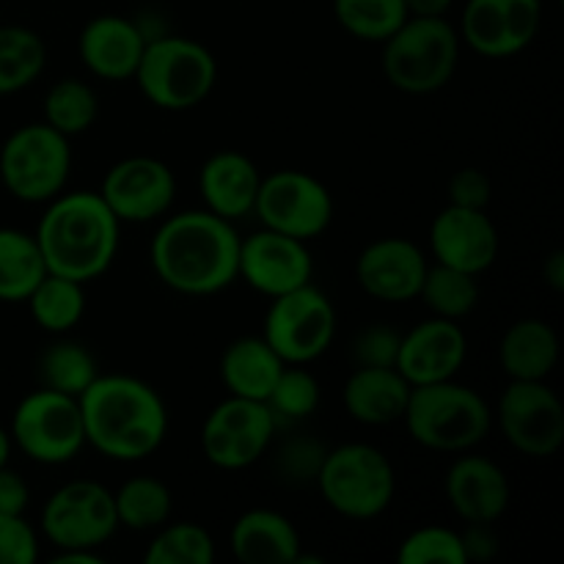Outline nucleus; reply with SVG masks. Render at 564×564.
I'll use <instances>...</instances> for the list:
<instances>
[{
    "label": "nucleus",
    "mask_w": 564,
    "mask_h": 564,
    "mask_svg": "<svg viewBox=\"0 0 564 564\" xmlns=\"http://www.w3.org/2000/svg\"><path fill=\"white\" fill-rule=\"evenodd\" d=\"M149 262L163 286L176 295L209 297L237 281L240 231L209 209H185L160 218Z\"/></svg>",
    "instance_id": "f257e3e1"
},
{
    "label": "nucleus",
    "mask_w": 564,
    "mask_h": 564,
    "mask_svg": "<svg viewBox=\"0 0 564 564\" xmlns=\"http://www.w3.org/2000/svg\"><path fill=\"white\" fill-rule=\"evenodd\" d=\"M86 446L113 463H141L169 438V405L135 375H97L80 394Z\"/></svg>",
    "instance_id": "f03ea898"
},
{
    "label": "nucleus",
    "mask_w": 564,
    "mask_h": 564,
    "mask_svg": "<svg viewBox=\"0 0 564 564\" xmlns=\"http://www.w3.org/2000/svg\"><path fill=\"white\" fill-rule=\"evenodd\" d=\"M33 237L47 273L88 284L113 264L121 224L97 191H64L47 202Z\"/></svg>",
    "instance_id": "7ed1b4c3"
},
{
    "label": "nucleus",
    "mask_w": 564,
    "mask_h": 564,
    "mask_svg": "<svg viewBox=\"0 0 564 564\" xmlns=\"http://www.w3.org/2000/svg\"><path fill=\"white\" fill-rule=\"evenodd\" d=\"M402 422L422 449L460 455L488 438L494 430V408L482 394L452 378L411 386Z\"/></svg>",
    "instance_id": "20e7f679"
},
{
    "label": "nucleus",
    "mask_w": 564,
    "mask_h": 564,
    "mask_svg": "<svg viewBox=\"0 0 564 564\" xmlns=\"http://www.w3.org/2000/svg\"><path fill=\"white\" fill-rule=\"evenodd\" d=\"M460 47V33L446 17H408L383 42L380 66L397 91L427 97L449 86Z\"/></svg>",
    "instance_id": "39448f33"
},
{
    "label": "nucleus",
    "mask_w": 564,
    "mask_h": 564,
    "mask_svg": "<svg viewBox=\"0 0 564 564\" xmlns=\"http://www.w3.org/2000/svg\"><path fill=\"white\" fill-rule=\"evenodd\" d=\"M132 80L147 102L169 113L198 108L218 83V58L207 44L187 36L149 39Z\"/></svg>",
    "instance_id": "423d86ee"
},
{
    "label": "nucleus",
    "mask_w": 564,
    "mask_h": 564,
    "mask_svg": "<svg viewBox=\"0 0 564 564\" xmlns=\"http://www.w3.org/2000/svg\"><path fill=\"white\" fill-rule=\"evenodd\" d=\"M314 482L325 505L350 521H375L389 510L397 494V474L389 455L361 441L325 449Z\"/></svg>",
    "instance_id": "0eeeda50"
},
{
    "label": "nucleus",
    "mask_w": 564,
    "mask_h": 564,
    "mask_svg": "<svg viewBox=\"0 0 564 564\" xmlns=\"http://www.w3.org/2000/svg\"><path fill=\"white\" fill-rule=\"evenodd\" d=\"M72 138L44 121L17 127L0 147V185L22 204H47L66 191Z\"/></svg>",
    "instance_id": "6e6552de"
},
{
    "label": "nucleus",
    "mask_w": 564,
    "mask_h": 564,
    "mask_svg": "<svg viewBox=\"0 0 564 564\" xmlns=\"http://www.w3.org/2000/svg\"><path fill=\"white\" fill-rule=\"evenodd\" d=\"M11 444L39 466H66L86 449L80 402L39 386L11 413Z\"/></svg>",
    "instance_id": "1a4fd4ad"
},
{
    "label": "nucleus",
    "mask_w": 564,
    "mask_h": 564,
    "mask_svg": "<svg viewBox=\"0 0 564 564\" xmlns=\"http://www.w3.org/2000/svg\"><path fill=\"white\" fill-rule=\"evenodd\" d=\"M119 529L113 490L94 479L61 485L44 501L39 532L55 551H99Z\"/></svg>",
    "instance_id": "9d476101"
},
{
    "label": "nucleus",
    "mask_w": 564,
    "mask_h": 564,
    "mask_svg": "<svg viewBox=\"0 0 564 564\" xmlns=\"http://www.w3.org/2000/svg\"><path fill=\"white\" fill-rule=\"evenodd\" d=\"M336 336V308L330 297L314 284H303L297 290L270 297V308L264 314L262 339L279 352L284 364L317 361L330 350Z\"/></svg>",
    "instance_id": "9b49d317"
},
{
    "label": "nucleus",
    "mask_w": 564,
    "mask_h": 564,
    "mask_svg": "<svg viewBox=\"0 0 564 564\" xmlns=\"http://www.w3.org/2000/svg\"><path fill=\"white\" fill-rule=\"evenodd\" d=\"M275 427L279 422L268 402L229 394L204 419L202 455L220 471H246L268 455Z\"/></svg>",
    "instance_id": "f8f14e48"
},
{
    "label": "nucleus",
    "mask_w": 564,
    "mask_h": 564,
    "mask_svg": "<svg viewBox=\"0 0 564 564\" xmlns=\"http://www.w3.org/2000/svg\"><path fill=\"white\" fill-rule=\"evenodd\" d=\"M253 215L264 229L312 242L334 220V196L328 185L301 169H281L262 176Z\"/></svg>",
    "instance_id": "ddd939ff"
},
{
    "label": "nucleus",
    "mask_w": 564,
    "mask_h": 564,
    "mask_svg": "<svg viewBox=\"0 0 564 564\" xmlns=\"http://www.w3.org/2000/svg\"><path fill=\"white\" fill-rule=\"evenodd\" d=\"M494 422L507 444L532 460L554 457L564 444V405L545 380H510Z\"/></svg>",
    "instance_id": "4468645a"
},
{
    "label": "nucleus",
    "mask_w": 564,
    "mask_h": 564,
    "mask_svg": "<svg viewBox=\"0 0 564 564\" xmlns=\"http://www.w3.org/2000/svg\"><path fill=\"white\" fill-rule=\"evenodd\" d=\"M97 193L121 226L152 224L174 207L176 176L160 158L132 154L110 165Z\"/></svg>",
    "instance_id": "2eb2a0df"
},
{
    "label": "nucleus",
    "mask_w": 564,
    "mask_h": 564,
    "mask_svg": "<svg viewBox=\"0 0 564 564\" xmlns=\"http://www.w3.org/2000/svg\"><path fill=\"white\" fill-rule=\"evenodd\" d=\"M540 25V0H468L457 33L482 58H512L538 39Z\"/></svg>",
    "instance_id": "dca6fc26"
},
{
    "label": "nucleus",
    "mask_w": 564,
    "mask_h": 564,
    "mask_svg": "<svg viewBox=\"0 0 564 564\" xmlns=\"http://www.w3.org/2000/svg\"><path fill=\"white\" fill-rule=\"evenodd\" d=\"M312 275L314 259L308 242L264 226L251 237H240L237 281H246L259 295L279 297L297 286L312 284Z\"/></svg>",
    "instance_id": "f3484780"
},
{
    "label": "nucleus",
    "mask_w": 564,
    "mask_h": 564,
    "mask_svg": "<svg viewBox=\"0 0 564 564\" xmlns=\"http://www.w3.org/2000/svg\"><path fill=\"white\" fill-rule=\"evenodd\" d=\"M499 229L485 209L446 204L430 226V251L438 264L482 275L499 259Z\"/></svg>",
    "instance_id": "a211bd4d"
},
{
    "label": "nucleus",
    "mask_w": 564,
    "mask_h": 564,
    "mask_svg": "<svg viewBox=\"0 0 564 564\" xmlns=\"http://www.w3.org/2000/svg\"><path fill=\"white\" fill-rule=\"evenodd\" d=\"M427 253L405 237H380L356 259V284L380 303H408L419 297Z\"/></svg>",
    "instance_id": "6ab92c4d"
},
{
    "label": "nucleus",
    "mask_w": 564,
    "mask_h": 564,
    "mask_svg": "<svg viewBox=\"0 0 564 564\" xmlns=\"http://www.w3.org/2000/svg\"><path fill=\"white\" fill-rule=\"evenodd\" d=\"M468 356V339L460 323L430 317L413 325L400 339L397 369L411 386L441 383L457 378Z\"/></svg>",
    "instance_id": "aec40b11"
},
{
    "label": "nucleus",
    "mask_w": 564,
    "mask_h": 564,
    "mask_svg": "<svg viewBox=\"0 0 564 564\" xmlns=\"http://www.w3.org/2000/svg\"><path fill=\"white\" fill-rule=\"evenodd\" d=\"M444 496L468 527H490L510 507V479L490 457L460 452L446 471Z\"/></svg>",
    "instance_id": "412c9836"
},
{
    "label": "nucleus",
    "mask_w": 564,
    "mask_h": 564,
    "mask_svg": "<svg viewBox=\"0 0 564 564\" xmlns=\"http://www.w3.org/2000/svg\"><path fill=\"white\" fill-rule=\"evenodd\" d=\"M149 36L132 20L121 14H99L83 25L77 36V53L94 77L108 83L132 80L141 64Z\"/></svg>",
    "instance_id": "4be33fe9"
},
{
    "label": "nucleus",
    "mask_w": 564,
    "mask_h": 564,
    "mask_svg": "<svg viewBox=\"0 0 564 564\" xmlns=\"http://www.w3.org/2000/svg\"><path fill=\"white\" fill-rule=\"evenodd\" d=\"M259 185H262L259 165L235 149L209 154L198 171V193H202L204 209L231 224L253 215Z\"/></svg>",
    "instance_id": "5701e85b"
},
{
    "label": "nucleus",
    "mask_w": 564,
    "mask_h": 564,
    "mask_svg": "<svg viewBox=\"0 0 564 564\" xmlns=\"http://www.w3.org/2000/svg\"><path fill=\"white\" fill-rule=\"evenodd\" d=\"M235 560L242 564H295L303 556L301 532L279 510L253 507L242 512L229 532Z\"/></svg>",
    "instance_id": "b1692460"
},
{
    "label": "nucleus",
    "mask_w": 564,
    "mask_h": 564,
    "mask_svg": "<svg viewBox=\"0 0 564 564\" xmlns=\"http://www.w3.org/2000/svg\"><path fill=\"white\" fill-rule=\"evenodd\" d=\"M411 383L397 367H356L341 389L347 416L367 427L402 422Z\"/></svg>",
    "instance_id": "393cba45"
},
{
    "label": "nucleus",
    "mask_w": 564,
    "mask_h": 564,
    "mask_svg": "<svg viewBox=\"0 0 564 564\" xmlns=\"http://www.w3.org/2000/svg\"><path fill=\"white\" fill-rule=\"evenodd\" d=\"M284 367L286 364L262 339V334L237 336L220 356V383L226 394L264 402Z\"/></svg>",
    "instance_id": "a878e982"
},
{
    "label": "nucleus",
    "mask_w": 564,
    "mask_h": 564,
    "mask_svg": "<svg viewBox=\"0 0 564 564\" xmlns=\"http://www.w3.org/2000/svg\"><path fill=\"white\" fill-rule=\"evenodd\" d=\"M501 369L510 380H549L560 364V334L540 317H523L505 330Z\"/></svg>",
    "instance_id": "bb28decb"
},
{
    "label": "nucleus",
    "mask_w": 564,
    "mask_h": 564,
    "mask_svg": "<svg viewBox=\"0 0 564 564\" xmlns=\"http://www.w3.org/2000/svg\"><path fill=\"white\" fill-rule=\"evenodd\" d=\"M47 275L44 257L31 231L0 226V303H25Z\"/></svg>",
    "instance_id": "cd10ccee"
},
{
    "label": "nucleus",
    "mask_w": 564,
    "mask_h": 564,
    "mask_svg": "<svg viewBox=\"0 0 564 564\" xmlns=\"http://www.w3.org/2000/svg\"><path fill=\"white\" fill-rule=\"evenodd\" d=\"M33 323L53 336H64L86 317V284L47 273L25 301Z\"/></svg>",
    "instance_id": "c85d7f7f"
},
{
    "label": "nucleus",
    "mask_w": 564,
    "mask_h": 564,
    "mask_svg": "<svg viewBox=\"0 0 564 564\" xmlns=\"http://www.w3.org/2000/svg\"><path fill=\"white\" fill-rule=\"evenodd\" d=\"M47 66V44L33 28L0 25V97L25 91Z\"/></svg>",
    "instance_id": "c756f323"
},
{
    "label": "nucleus",
    "mask_w": 564,
    "mask_h": 564,
    "mask_svg": "<svg viewBox=\"0 0 564 564\" xmlns=\"http://www.w3.org/2000/svg\"><path fill=\"white\" fill-rule=\"evenodd\" d=\"M113 505L119 527L130 532H158L171 521L174 512V494L158 477H132L113 490Z\"/></svg>",
    "instance_id": "7c9ffc66"
},
{
    "label": "nucleus",
    "mask_w": 564,
    "mask_h": 564,
    "mask_svg": "<svg viewBox=\"0 0 564 564\" xmlns=\"http://www.w3.org/2000/svg\"><path fill=\"white\" fill-rule=\"evenodd\" d=\"M39 386L80 400L83 391L97 380V358L75 339H58L42 352L36 364Z\"/></svg>",
    "instance_id": "2f4dec72"
},
{
    "label": "nucleus",
    "mask_w": 564,
    "mask_h": 564,
    "mask_svg": "<svg viewBox=\"0 0 564 564\" xmlns=\"http://www.w3.org/2000/svg\"><path fill=\"white\" fill-rule=\"evenodd\" d=\"M44 124L58 130L61 135L75 138L91 130L99 119V97L94 86L80 77H61L44 94Z\"/></svg>",
    "instance_id": "473e14b6"
},
{
    "label": "nucleus",
    "mask_w": 564,
    "mask_h": 564,
    "mask_svg": "<svg viewBox=\"0 0 564 564\" xmlns=\"http://www.w3.org/2000/svg\"><path fill=\"white\" fill-rule=\"evenodd\" d=\"M477 279L479 275L463 273V270L433 262L427 264V273H424L422 286H419V301L427 306V312L433 317L460 323L479 303Z\"/></svg>",
    "instance_id": "72a5a7b5"
},
{
    "label": "nucleus",
    "mask_w": 564,
    "mask_h": 564,
    "mask_svg": "<svg viewBox=\"0 0 564 564\" xmlns=\"http://www.w3.org/2000/svg\"><path fill=\"white\" fill-rule=\"evenodd\" d=\"M334 17L358 42L383 44L411 14L405 0H334Z\"/></svg>",
    "instance_id": "f704fd0d"
},
{
    "label": "nucleus",
    "mask_w": 564,
    "mask_h": 564,
    "mask_svg": "<svg viewBox=\"0 0 564 564\" xmlns=\"http://www.w3.org/2000/svg\"><path fill=\"white\" fill-rule=\"evenodd\" d=\"M147 564H213L215 540L202 523H163L143 551Z\"/></svg>",
    "instance_id": "c9c22d12"
},
{
    "label": "nucleus",
    "mask_w": 564,
    "mask_h": 564,
    "mask_svg": "<svg viewBox=\"0 0 564 564\" xmlns=\"http://www.w3.org/2000/svg\"><path fill=\"white\" fill-rule=\"evenodd\" d=\"M319 400H323L319 380L301 364H286L264 402L273 411L275 422H303L317 413Z\"/></svg>",
    "instance_id": "e433bc0d"
},
{
    "label": "nucleus",
    "mask_w": 564,
    "mask_h": 564,
    "mask_svg": "<svg viewBox=\"0 0 564 564\" xmlns=\"http://www.w3.org/2000/svg\"><path fill=\"white\" fill-rule=\"evenodd\" d=\"M400 564H468L463 534L449 527H419L397 549Z\"/></svg>",
    "instance_id": "4c0bfd02"
},
{
    "label": "nucleus",
    "mask_w": 564,
    "mask_h": 564,
    "mask_svg": "<svg viewBox=\"0 0 564 564\" xmlns=\"http://www.w3.org/2000/svg\"><path fill=\"white\" fill-rule=\"evenodd\" d=\"M402 334L389 325H367L352 339L356 367H397Z\"/></svg>",
    "instance_id": "58836bf2"
},
{
    "label": "nucleus",
    "mask_w": 564,
    "mask_h": 564,
    "mask_svg": "<svg viewBox=\"0 0 564 564\" xmlns=\"http://www.w3.org/2000/svg\"><path fill=\"white\" fill-rule=\"evenodd\" d=\"M39 534L25 516H0V564H33Z\"/></svg>",
    "instance_id": "ea45409f"
},
{
    "label": "nucleus",
    "mask_w": 564,
    "mask_h": 564,
    "mask_svg": "<svg viewBox=\"0 0 564 564\" xmlns=\"http://www.w3.org/2000/svg\"><path fill=\"white\" fill-rule=\"evenodd\" d=\"M490 196H494L490 176L479 169H460L449 180V187H446V198L455 207L488 209Z\"/></svg>",
    "instance_id": "a19ab883"
},
{
    "label": "nucleus",
    "mask_w": 564,
    "mask_h": 564,
    "mask_svg": "<svg viewBox=\"0 0 564 564\" xmlns=\"http://www.w3.org/2000/svg\"><path fill=\"white\" fill-rule=\"evenodd\" d=\"M31 505V488L14 468H0V516H25Z\"/></svg>",
    "instance_id": "79ce46f5"
},
{
    "label": "nucleus",
    "mask_w": 564,
    "mask_h": 564,
    "mask_svg": "<svg viewBox=\"0 0 564 564\" xmlns=\"http://www.w3.org/2000/svg\"><path fill=\"white\" fill-rule=\"evenodd\" d=\"M543 281L551 292H564V251L554 248L543 262Z\"/></svg>",
    "instance_id": "37998d69"
},
{
    "label": "nucleus",
    "mask_w": 564,
    "mask_h": 564,
    "mask_svg": "<svg viewBox=\"0 0 564 564\" xmlns=\"http://www.w3.org/2000/svg\"><path fill=\"white\" fill-rule=\"evenodd\" d=\"M455 0H405L411 17H446Z\"/></svg>",
    "instance_id": "c03bdc74"
},
{
    "label": "nucleus",
    "mask_w": 564,
    "mask_h": 564,
    "mask_svg": "<svg viewBox=\"0 0 564 564\" xmlns=\"http://www.w3.org/2000/svg\"><path fill=\"white\" fill-rule=\"evenodd\" d=\"M50 564H105L99 551H55Z\"/></svg>",
    "instance_id": "a18cd8bd"
},
{
    "label": "nucleus",
    "mask_w": 564,
    "mask_h": 564,
    "mask_svg": "<svg viewBox=\"0 0 564 564\" xmlns=\"http://www.w3.org/2000/svg\"><path fill=\"white\" fill-rule=\"evenodd\" d=\"M11 452H14V444H11V435L9 430L0 427V468L9 466L11 460Z\"/></svg>",
    "instance_id": "49530a36"
},
{
    "label": "nucleus",
    "mask_w": 564,
    "mask_h": 564,
    "mask_svg": "<svg viewBox=\"0 0 564 564\" xmlns=\"http://www.w3.org/2000/svg\"><path fill=\"white\" fill-rule=\"evenodd\" d=\"M540 3H545V0H540Z\"/></svg>",
    "instance_id": "de8ad7c7"
}]
</instances>
